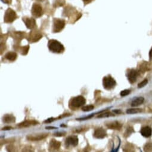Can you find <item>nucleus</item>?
<instances>
[{"label": "nucleus", "mask_w": 152, "mask_h": 152, "mask_svg": "<svg viewBox=\"0 0 152 152\" xmlns=\"http://www.w3.org/2000/svg\"><path fill=\"white\" fill-rule=\"evenodd\" d=\"M103 87L107 90L113 89L116 85V81L111 76H107L103 78Z\"/></svg>", "instance_id": "nucleus-3"}, {"label": "nucleus", "mask_w": 152, "mask_h": 152, "mask_svg": "<svg viewBox=\"0 0 152 152\" xmlns=\"http://www.w3.org/2000/svg\"><path fill=\"white\" fill-rule=\"evenodd\" d=\"M48 136L46 133H39L38 134H31L27 136V139L31 141H39L44 139Z\"/></svg>", "instance_id": "nucleus-7"}, {"label": "nucleus", "mask_w": 152, "mask_h": 152, "mask_svg": "<svg viewBox=\"0 0 152 152\" xmlns=\"http://www.w3.org/2000/svg\"><path fill=\"white\" fill-rule=\"evenodd\" d=\"M48 47L51 52L54 53H62L64 50V47L59 41L55 40H51L48 41Z\"/></svg>", "instance_id": "nucleus-1"}, {"label": "nucleus", "mask_w": 152, "mask_h": 152, "mask_svg": "<svg viewBox=\"0 0 152 152\" xmlns=\"http://www.w3.org/2000/svg\"><path fill=\"white\" fill-rule=\"evenodd\" d=\"M28 50H29V46H26L23 47L21 51L22 55H26V54L28 53Z\"/></svg>", "instance_id": "nucleus-29"}, {"label": "nucleus", "mask_w": 152, "mask_h": 152, "mask_svg": "<svg viewBox=\"0 0 152 152\" xmlns=\"http://www.w3.org/2000/svg\"><path fill=\"white\" fill-rule=\"evenodd\" d=\"M123 151L124 152H134L135 150L134 146L132 144H131L130 143H127L123 148Z\"/></svg>", "instance_id": "nucleus-20"}, {"label": "nucleus", "mask_w": 152, "mask_h": 152, "mask_svg": "<svg viewBox=\"0 0 152 152\" xmlns=\"http://www.w3.org/2000/svg\"><path fill=\"white\" fill-rule=\"evenodd\" d=\"M65 143L67 146H70V145L74 147L76 146L78 144V137L75 136V135H72V136L68 137L66 139Z\"/></svg>", "instance_id": "nucleus-8"}, {"label": "nucleus", "mask_w": 152, "mask_h": 152, "mask_svg": "<svg viewBox=\"0 0 152 152\" xmlns=\"http://www.w3.org/2000/svg\"><path fill=\"white\" fill-rule=\"evenodd\" d=\"M94 107L93 105H86L84 106L82 108V111H92V110L94 109Z\"/></svg>", "instance_id": "nucleus-26"}, {"label": "nucleus", "mask_w": 152, "mask_h": 152, "mask_svg": "<svg viewBox=\"0 0 152 152\" xmlns=\"http://www.w3.org/2000/svg\"><path fill=\"white\" fill-rule=\"evenodd\" d=\"M7 150L9 152H16L15 151V149H14V146L13 145H9V146H8L7 147Z\"/></svg>", "instance_id": "nucleus-30"}, {"label": "nucleus", "mask_w": 152, "mask_h": 152, "mask_svg": "<svg viewBox=\"0 0 152 152\" xmlns=\"http://www.w3.org/2000/svg\"><path fill=\"white\" fill-rule=\"evenodd\" d=\"M17 53L13 52H9L5 56L6 59L10 61H14L17 58Z\"/></svg>", "instance_id": "nucleus-18"}, {"label": "nucleus", "mask_w": 152, "mask_h": 152, "mask_svg": "<svg viewBox=\"0 0 152 152\" xmlns=\"http://www.w3.org/2000/svg\"><path fill=\"white\" fill-rule=\"evenodd\" d=\"M144 101V98L142 97H139L133 100L132 103H131V105L132 107H137L142 104Z\"/></svg>", "instance_id": "nucleus-16"}, {"label": "nucleus", "mask_w": 152, "mask_h": 152, "mask_svg": "<svg viewBox=\"0 0 152 152\" xmlns=\"http://www.w3.org/2000/svg\"><path fill=\"white\" fill-rule=\"evenodd\" d=\"M114 114L110 113V112H105V113H101L97 116V118H104V117H108L110 116H113Z\"/></svg>", "instance_id": "nucleus-23"}, {"label": "nucleus", "mask_w": 152, "mask_h": 152, "mask_svg": "<svg viewBox=\"0 0 152 152\" xmlns=\"http://www.w3.org/2000/svg\"><path fill=\"white\" fill-rule=\"evenodd\" d=\"M113 112L114 113H116V114H121L122 113V111H120V110H117V109H116V110H113Z\"/></svg>", "instance_id": "nucleus-32"}, {"label": "nucleus", "mask_w": 152, "mask_h": 152, "mask_svg": "<svg viewBox=\"0 0 152 152\" xmlns=\"http://www.w3.org/2000/svg\"><path fill=\"white\" fill-rule=\"evenodd\" d=\"M32 13L35 18H39L42 14V8L39 4L35 3L32 8Z\"/></svg>", "instance_id": "nucleus-6"}, {"label": "nucleus", "mask_w": 152, "mask_h": 152, "mask_svg": "<svg viewBox=\"0 0 152 152\" xmlns=\"http://www.w3.org/2000/svg\"><path fill=\"white\" fill-rule=\"evenodd\" d=\"M23 21L27 28L29 29H34V27L36 26V22L34 18H24Z\"/></svg>", "instance_id": "nucleus-12"}, {"label": "nucleus", "mask_w": 152, "mask_h": 152, "mask_svg": "<svg viewBox=\"0 0 152 152\" xmlns=\"http://www.w3.org/2000/svg\"><path fill=\"white\" fill-rule=\"evenodd\" d=\"M38 1H42V0H38Z\"/></svg>", "instance_id": "nucleus-38"}, {"label": "nucleus", "mask_w": 152, "mask_h": 152, "mask_svg": "<svg viewBox=\"0 0 152 152\" xmlns=\"http://www.w3.org/2000/svg\"><path fill=\"white\" fill-rule=\"evenodd\" d=\"M64 135V134L63 133H56V134H54L55 136H63Z\"/></svg>", "instance_id": "nucleus-34"}, {"label": "nucleus", "mask_w": 152, "mask_h": 152, "mask_svg": "<svg viewBox=\"0 0 152 152\" xmlns=\"http://www.w3.org/2000/svg\"><path fill=\"white\" fill-rule=\"evenodd\" d=\"M106 126L110 130H119L122 128V125L118 122H113L106 125Z\"/></svg>", "instance_id": "nucleus-15"}, {"label": "nucleus", "mask_w": 152, "mask_h": 152, "mask_svg": "<svg viewBox=\"0 0 152 152\" xmlns=\"http://www.w3.org/2000/svg\"><path fill=\"white\" fill-rule=\"evenodd\" d=\"M83 1H84V3H89V2H90L91 0H83Z\"/></svg>", "instance_id": "nucleus-37"}, {"label": "nucleus", "mask_w": 152, "mask_h": 152, "mask_svg": "<svg viewBox=\"0 0 152 152\" xmlns=\"http://www.w3.org/2000/svg\"><path fill=\"white\" fill-rule=\"evenodd\" d=\"M16 121V119L13 115L11 114H6L3 117V122L7 123H14Z\"/></svg>", "instance_id": "nucleus-17"}, {"label": "nucleus", "mask_w": 152, "mask_h": 152, "mask_svg": "<svg viewBox=\"0 0 152 152\" xmlns=\"http://www.w3.org/2000/svg\"><path fill=\"white\" fill-rule=\"evenodd\" d=\"M22 152H34V149L31 145H26L22 149Z\"/></svg>", "instance_id": "nucleus-25"}, {"label": "nucleus", "mask_w": 152, "mask_h": 152, "mask_svg": "<svg viewBox=\"0 0 152 152\" xmlns=\"http://www.w3.org/2000/svg\"><path fill=\"white\" fill-rule=\"evenodd\" d=\"M131 92V91L130 90H128V89H125V90H124L120 92V95L122 96V97H125V96H127L128 95H129Z\"/></svg>", "instance_id": "nucleus-27"}, {"label": "nucleus", "mask_w": 152, "mask_h": 152, "mask_svg": "<svg viewBox=\"0 0 152 152\" xmlns=\"http://www.w3.org/2000/svg\"><path fill=\"white\" fill-rule=\"evenodd\" d=\"M12 128L11 127H10V126H6V127H4V128H3V130H11Z\"/></svg>", "instance_id": "nucleus-33"}, {"label": "nucleus", "mask_w": 152, "mask_h": 152, "mask_svg": "<svg viewBox=\"0 0 152 152\" xmlns=\"http://www.w3.org/2000/svg\"><path fill=\"white\" fill-rule=\"evenodd\" d=\"M144 150L145 152H152V143H147L144 147Z\"/></svg>", "instance_id": "nucleus-22"}, {"label": "nucleus", "mask_w": 152, "mask_h": 152, "mask_svg": "<svg viewBox=\"0 0 152 152\" xmlns=\"http://www.w3.org/2000/svg\"><path fill=\"white\" fill-rule=\"evenodd\" d=\"M54 118H50V119H47V120H45L44 122L45 123H50V122L54 121Z\"/></svg>", "instance_id": "nucleus-31"}, {"label": "nucleus", "mask_w": 152, "mask_h": 152, "mask_svg": "<svg viewBox=\"0 0 152 152\" xmlns=\"http://www.w3.org/2000/svg\"><path fill=\"white\" fill-rule=\"evenodd\" d=\"M39 123L35 120H26L20 124H19L18 126L20 128H26V127H29L31 126H35L38 125Z\"/></svg>", "instance_id": "nucleus-14"}, {"label": "nucleus", "mask_w": 152, "mask_h": 152, "mask_svg": "<svg viewBox=\"0 0 152 152\" xmlns=\"http://www.w3.org/2000/svg\"><path fill=\"white\" fill-rule=\"evenodd\" d=\"M85 103H86V100L84 97H83L82 96H78L72 99L70 101V105L73 107L78 108L84 105Z\"/></svg>", "instance_id": "nucleus-4"}, {"label": "nucleus", "mask_w": 152, "mask_h": 152, "mask_svg": "<svg viewBox=\"0 0 152 152\" xmlns=\"http://www.w3.org/2000/svg\"><path fill=\"white\" fill-rule=\"evenodd\" d=\"M147 83H148L147 79H145V80H144L143 81H142V82L139 83L138 85V87H139V88H141V87L145 86V85L147 84Z\"/></svg>", "instance_id": "nucleus-28"}, {"label": "nucleus", "mask_w": 152, "mask_h": 152, "mask_svg": "<svg viewBox=\"0 0 152 152\" xmlns=\"http://www.w3.org/2000/svg\"><path fill=\"white\" fill-rule=\"evenodd\" d=\"M42 37V35L40 33L37 32V31H34L30 32L29 40L31 42H36V41H38Z\"/></svg>", "instance_id": "nucleus-10"}, {"label": "nucleus", "mask_w": 152, "mask_h": 152, "mask_svg": "<svg viewBox=\"0 0 152 152\" xmlns=\"http://www.w3.org/2000/svg\"><path fill=\"white\" fill-rule=\"evenodd\" d=\"M46 129L47 130H53V129H56L54 127H51V126H48V127H46Z\"/></svg>", "instance_id": "nucleus-35"}, {"label": "nucleus", "mask_w": 152, "mask_h": 152, "mask_svg": "<svg viewBox=\"0 0 152 152\" xmlns=\"http://www.w3.org/2000/svg\"><path fill=\"white\" fill-rule=\"evenodd\" d=\"M60 145H61V144L59 141L56 140L54 139H52L50 141V147L53 150L59 149Z\"/></svg>", "instance_id": "nucleus-19"}, {"label": "nucleus", "mask_w": 152, "mask_h": 152, "mask_svg": "<svg viewBox=\"0 0 152 152\" xmlns=\"http://www.w3.org/2000/svg\"><path fill=\"white\" fill-rule=\"evenodd\" d=\"M149 55H150V57L152 58V48H151V49L150 50V51Z\"/></svg>", "instance_id": "nucleus-36"}, {"label": "nucleus", "mask_w": 152, "mask_h": 152, "mask_svg": "<svg viewBox=\"0 0 152 152\" xmlns=\"http://www.w3.org/2000/svg\"><path fill=\"white\" fill-rule=\"evenodd\" d=\"M137 76H138V73H137V71L134 70H131L128 72L127 77H128L129 82L131 83H134L136 82Z\"/></svg>", "instance_id": "nucleus-9"}, {"label": "nucleus", "mask_w": 152, "mask_h": 152, "mask_svg": "<svg viewBox=\"0 0 152 152\" xmlns=\"http://www.w3.org/2000/svg\"><path fill=\"white\" fill-rule=\"evenodd\" d=\"M133 132H134V130H133L132 127H129V128L126 129L125 132L124 136L125 137H128Z\"/></svg>", "instance_id": "nucleus-24"}, {"label": "nucleus", "mask_w": 152, "mask_h": 152, "mask_svg": "<svg viewBox=\"0 0 152 152\" xmlns=\"http://www.w3.org/2000/svg\"><path fill=\"white\" fill-rule=\"evenodd\" d=\"M53 32L55 33L59 32L64 28L66 22L63 19L54 18L53 20Z\"/></svg>", "instance_id": "nucleus-2"}, {"label": "nucleus", "mask_w": 152, "mask_h": 152, "mask_svg": "<svg viewBox=\"0 0 152 152\" xmlns=\"http://www.w3.org/2000/svg\"><path fill=\"white\" fill-rule=\"evenodd\" d=\"M17 18V16L14 10L11 9H8L6 10L4 19L5 23H11Z\"/></svg>", "instance_id": "nucleus-5"}, {"label": "nucleus", "mask_w": 152, "mask_h": 152, "mask_svg": "<svg viewBox=\"0 0 152 152\" xmlns=\"http://www.w3.org/2000/svg\"><path fill=\"white\" fill-rule=\"evenodd\" d=\"M140 132L141 134L142 135L143 137L148 138V137H150L152 135V130L150 127L148 126H144L141 128Z\"/></svg>", "instance_id": "nucleus-13"}, {"label": "nucleus", "mask_w": 152, "mask_h": 152, "mask_svg": "<svg viewBox=\"0 0 152 152\" xmlns=\"http://www.w3.org/2000/svg\"><path fill=\"white\" fill-rule=\"evenodd\" d=\"M106 135H107V132L103 128L97 129L94 133V136L95 138L99 139L104 138Z\"/></svg>", "instance_id": "nucleus-11"}, {"label": "nucleus", "mask_w": 152, "mask_h": 152, "mask_svg": "<svg viewBox=\"0 0 152 152\" xmlns=\"http://www.w3.org/2000/svg\"><path fill=\"white\" fill-rule=\"evenodd\" d=\"M143 111L142 109H130L126 110V113L128 114H137L141 113Z\"/></svg>", "instance_id": "nucleus-21"}]
</instances>
